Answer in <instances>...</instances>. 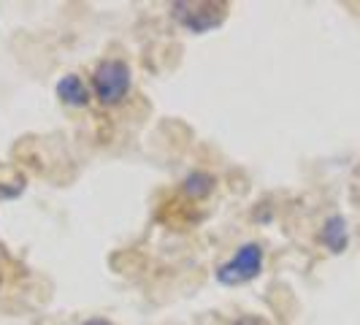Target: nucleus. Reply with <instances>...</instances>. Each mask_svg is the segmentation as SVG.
Masks as SVG:
<instances>
[{
  "mask_svg": "<svg viewBox=\"0 0 360 325\" xmlns=\"http://www.w3.org/2000/svg\"><path fill=\"white\" fill-rule=\"evenodd\" d=\"M320 238H323V244L330 253H344L347 250V219L339 215L328 217Z\"/></svg>",
  "mask_w": 360,
  "mask_h": 325,
  "instance_id": "obj_5",
  "label": "nucleus"
},
{
  "mask_svg": "<svg viewBox=\"0 0 360 325\" xmlns=\"http://www.w3.org/2000/svg\"><path fill=\"white\" fill-rule=\"evenodd\" d=\"M217 187V179L212 174H206V171H193L187 179L181 181V190H184V196L193 200H200V198H209L212 193H214Z\"/></svg>",
  "mask_w": 360,
  "mask_h": 325,
  "instance_id": "obj_6",
  "label": "nucleus"
},
{
  "mask_svg": "<svg viewBox=\"0 0 360 325\" xmlns=\"http://www.w3.org/2000/svg\"><path fill=\"white\" fill-rule=\"evenodd\" d=\"M171 14L190 33H209L228 17V3H171Z\"/></svg>",
  "mask_w": 360,
  "mask_h": 325,
  "instance_id": "obj_3",
  "label": "nucleus"
},
{
  "mask_svg": "<svg viewBox=\"0 0 360 325\" xmlns=\"http://www.w3.org/2000/svg\"><path fill=\"white\" fill-rule=\"evenodd\" d=\"M236 325H263L260 320H255V317H244V320H238Z\"/></svg>",
  "mask_w": 360,
  "mask_h": 325,
  "instance_id": "obj_7",
  "label": "nucleus"
},
{
  "mask_svg": "<svg viewBox=\"0 0 360 325\" xmlns=\"http://www.w3.org/2000/svg\"><path fill=\"white\" fill-rule=\"evenodd\" d=\"M57 98H60L65 106L82 108L90 103L92 92H90V87L82 82V76L68 73V76H63V79L57 82Z\"/></svg>",
  "mask_w": 360,
  "mask_h": 325,
  "instance_id": "obj_4",
  "label": "nucleus"
},
{
  "mask_svg": "<svg viewBox=\"0 0 360 325\" xmlns=\"http://www.w3.org/2000/svg\"><path fill=\"white\" fill-rule=\"evenodd\" d=\"M84 325H108V323H106V320H87Z\"/></svg>",
  "mask_w": 360,
  "mask_h": 325,
  "instance_id": "obj_8",
  "label": "nucleus"
},
{
  "mask_svg": "<svg viewBox=\"0 0 360 325\" xmlns=\"http://www.w3.org/2000/svg\"><path fill=\"white\" fill-rule=\"evenodd\" d=\"M130 84H133V73L122 60H103L92 71V92L103 106L122 103L130 92Z\"/></svg>",
  "mask_w": 360,
  "mask_h": 325,
  "instance_id": "obj_1",
  "label": "nucleus"
},
{
  "mask_svg": "<svg viewBox=\"0 0 360 325\" xmlns=\"http://www.w3.org/2000/svg\"><path fill=\"white\" fill-rule=\"evenodd\" d=\"M260 271H263V247L257 241H250L238 247L233 257L217 269V282L225 288H238L252 282Z\"/></svg>",
  "mask_w": 360,
  "mask_h": 325,
  "instance_id": "obj_2",
  "label": "nucleus"
}]
</instances>
